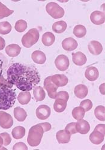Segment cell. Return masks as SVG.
Here are the masks:
<instances>
[{
  "mask_svg": "<svg viewBox=\"0 0 105 150\" xmlns=\"http://www.w3.org/2000/svg\"><path fill=\"white\" fill-rule=\"evenodd\" d=\"M7 81L22 91H31L40 82L38 71L33 67L15 63L8 69Z\"/></svg>",
  "mask_w": 105,
  "mask_h": 150,
  "instance_id": "6da1fadb",
  "label": "cell"
},
{
  "mask_svg": "<svg viewBox=\"0 0 105 150\" xmlns=\"http://www.w3.org/2000/svg\"><path fill=\"white\" fill-rule=\"evenodd\" d=\"M11 86L12 85L0 83V109L8 110L15 105L16 94Z\"/></svg>",
  "mask_w": 105,
  "mask_h": 150,
  "instance_id": "7a4b0ae2",
  "label": "cell"
},
{
  "mask_svg": "<svg viewBox=\"0 0 105 150\" xmlns=\"http://www.w3.org/2000/svg\"><path fill=\"white\" fill-rule=\"evenodd\" d=\"M44 130L40 124L31 127L27 137V142L31 146H37L40 144Z\"/></svg>",
  "mask_w": 105,
  "mask_h": 150,
  "instance_id": "3957f363",
  "label": "cell"
},
{
  "mask_svg": "<svg viewBox=\"0 0 105 150\" xmlns=\"http://www.w3.org/2000/svg\"><path fill=\"white\" fill-rule=\"evenodd\" d=\"M39 36H40L39 32L36 28H32L30 30L22 37V45L27 48L31 47L38 42Z\"/></svg>",
  "mask_w": 105,
  "mask_h": 150,
  "instance_id": "277c9868",
  "label": "cell"
},
{
  "mask_svg": "<svg viewBox=\"0 0 105 150\" xmlns=\"http://www.w3.org/2000/svg\"><path fill=\"white\" fill-rule=\"evenodd\" d=\"M46 10L47 13L54 19H60L64 15V10L54 2L49 3L46 6Z\"/></svg>",
  "mask_w": 105,
  "mask_h": 150,
  "instance_id": "5b68a950",
  "label": "cell"
},
{
  "mask_svg": "<svg viewBox=\"0 0 105 150\" xmlns=\"http://www.w3.org/2000/svg\"><path fill=\"white\" fill-rule=\"evenodd\" d=\"M58 87L57 86L51 81V76L47 77L44 81V88L47 91L48 96L50 98L55 99L57 94V89Z\"/></svg>",
  "mask_w": 105,
  "mask_h": 150,
  "instance_id": "8992f818",
  "label": "cell"
},
{
  "mask_svg": "<svg viewBox=\"0 0 105 150\" xmlns=\"http://www.w3.org/2000/svg\"><path fill=\"white\" fill-rule=\"evenodd\" d=\"M13 120L12 117L4 111H0V126L3 129H8L12 127Z\"/></svg>",
  "mask_w": 105,
  "mask_h": 150,
  "instance_id": "52a82bcc",
  "label": "cell"
},
{
  "mask_svg": "<svg viewBox=\"0 0 105 150\" xmlns=\"http://www.w3.org/2000/svg\"><path fill=\"white\" fill-rule=\"evenodd\" d=\"M55 64L56 67L60 71L66 70L70 64V62L68 57L65 55H58L55 61Z\"/></svg>",
  "mask_w": 105,
  "mask_h": 150,
  "instance_id": "ba28073f",
  "label": "cell"
},
{
  "mask_svg": "<svg viewBox=\"0 0 105 150\" xmlns=\"http://www.w3.org/2000/svg\"><path fill=\"white\" fill-rule=\"evenodd\" d=\"M50 115V109L45 105H42L39 106L36 109V116L41 120H45L48 119Z\"/></svg>",
  "mask_w": 105,
  "mask_h": 150,
  "instance_id": "9c48e42d",
  "label": "cell"
},
{
  "mask_svg": "<svg viewBox=\"0 0 105 150\" xmlns=\"http://www.w3.org/2000/svg\"><path fill=\"white\" fill-rule=\"evenodd\" d=\"M88 48L89 52L94 55H99L103 51V46L101 43L97 41H91L88 45Z\"/></svg>",
  "mask_w": 105,
  "mask_h": 150,
  "instance_id": "30bf717a",
  "label": "cell"
},
{
  "mask_svg": "<svg viewBox=\"0 0 105 150\" xmlns=\"http://www.w3.org/2000/svg\"><path fill=\"white\" fill-rule=\"evenodd\" d=\"M76 129L77 133H79L82 134H85L89 132L90 130V126L88 121L82 119L78 120V121L76 122Z\"/></svg>",
  "mask_w": 105,
  "mask_h": 150,
  "instance_id": "8fae6325",
  "label": "cell"
},
{
  "mask_svg": "<svg viewBox=\"0 0 105 150\" xmlns=\"http://www.w3.org/2000/svg\"><path fill=\"white\" fill-rule=\"evenodd\" d=\"M78 46L77 42L72 37H68L62 42V48L67 51H72L75 50Z\"/></svg>",
  "mask_w": 105,
  "mask_h": 150,
  "instance_id": "7c38bea8",
  "label": "cell"
},
{
  "mask_svg": "<svg viewBox=\"0 0 105 150\" xmlns=\"http://www.w3.org/2000/svg\"><path fill=\"white\" fill-rule=\"evenodd\" d=\"M90 19L94 24L100 25L104 22V13L100 11H94L91 14Z\"/></svg>",
  "mask_w": 105,
  "mask_h": 150,
  "instance_id": "4fadbf2b",
  "label": "cell"
},
{
  "mask_svg": "<svg viewBox=\"0 0 105 150\" xmlns=\"http://www.w3.org/2000/svg\"><path fill=\"white\" fill-rule=\"evenodd\" d=\"M51 81L58 87L64 86L68 83V78L64 74H55L51 76Z\"/></svg>",
  "mask_w": 105,
  "mask_h": 150,
  "instance_id": "5bb4252c",
  "label": "cell"
},
{
  "mask_svg": "<svg viewBox=\"0 0 105 150\" xmlns=\"http://www.w3.org/2000/svg\"><path fill=\"white\" fill-rule=\"evenodd\" d=\"M73 62L76 66H81L84 65L87 61L85 55L81 52H77L72 54Z\"/></svg>",
  "mask_w": 105,
  "mask_h": 150,
  "instance_id": "9a60e30c",
  "label": "cell"
},
{
  "mask_svg": "<svg viewBox=\"0 0 105 150\" xmlns=\"http://www.w3.org/2000/svg\"><path fill=\"white\" fill-rule=\"evenodd\" d=\"M104 134L95 129L89 135L90 141L95 145L100 144L104 141Z\"/></svg>",
  "mask_w": 105,
  "mask_h": 150,
  "instance_id": "2e32d148",
  "label": "cell"
},
{
  "mask_svg": "<svg viewBox=\"0 0 105 150\" xmlns=\"http://www.w3.org/2000/svg\"><path fill=\"white\" fill-rule=\"evenodd\" d=\"M85 76L88 81H95L99 76V70L95 67H89L86 70Z\"/></svg>",
  "mask_w": 105,
  "mask_h": 150,
  "instance_id": "e0dca14e",
  "label": "cell"
},
{
  "mask_svg": "<svg viewBox=\"0 0 105 150\" xmlns=\"http://www.w3.org/2000/svg\"><path fill=\"white\" fill-rule=\"evenodd\" d=\"M56 137L59 144H67L70 141L71 134L65 130H62L57 133Z\"/></svg>",
  "mask_w": 105,
  "mask_h": 150,
  "instance_id": "ac0fdd59",
  "label": "cell"
},
{
  "mask_svg": "<svg viewBox=\"0 0 105 150\" xmlns=\"http://www.w3.org/2000/svg\"><path fill=\"white\" fill-rule=\"evenodd\" d=\"M21 47L16 44H11L8 45L6 48V54L10 57H15L19 55Z\"/></svg>",
  "mask_w": 105,
  "mask_h": 150,
  "instance_id": "d6986e66",
  "label": "cell"
},
{
  "mask_svg": "<svg viewBox=\"0 0 105 150\" xmlns=\"http://www.w3.org/2000/svg\"><path fill=\"white\" fill-rule=\"evenodd\" d=\"M31 58L35 63L38 64H44L46 60V55L40 51H34L31 55Z\"/></svg>",
  "mask_w": 105,
  "mask_h": 150,
  "instance_id": "ffe728a7",
  "label": "cell"
},
{
  "mask_svg": "<svg viewBox=\"0 0 105 150\" xmlns=\"http://www.w3.org/2000/svg\"><path fill=\"white\" fill-rule=\"evenodd\" d=\"M74 94L79 98H85L88 93L87 87L82 84L77 85L74 88Z\"/></svg>",
  "mask_w": 105,
  "mask_h": 150,
  "instance_id": "44dd1931",
  "label": "cell"
},
{
  "mask_svg": "<svg viewBox=\"0 0 105 150\" xmlns=\"http://www.w3.org/2000/svg\"><path fill=\"white\" fill-rule=\"evenodd\" d=\"M33 94L34 98L37 102L43 101L46 97L45 92L42 86H35L33 90Z\"/></svg>",
  "mask_w": 105,
  "mask_h": 150,
  "instance_id": "7402d4cb",
  "label": "cell"
},
{
  "mask_svg": "<svg viewBox=\"0 0 105 150\" xmlns=\"http://www.w3.org/2000/svg\"><path fill=\"white\" fill-rule=\"evenodd\" d=\"M55 40V37L50 32H46L43 34L42 41L45 46H50L53 45Z\"/></svg>",
  "mask_w": 105,
  "mask_h": 150,
  "instance_id": "603a6c76",
  "label": "cell"
},
{
  "mask_svg": "<svg viewBox=\"0 0 105 150\" xmlns=\"http://www.w3.org/2000/svg\"><path fill=\"white\" fill-rule=\"evenodd\" d=\"M67 101L61 98H55V101L54 105V110L58 113H61L65 110L67 107Z\"/></svg>",
  "mask_w": 105,
  "mask_h": 150,
  "instance_id": "cb8c5ba5",
  "label": "cell"
},
{
  "mask_svg": "<svg viewBox=\"0 0 105 150\" xmlns=\"http://www.w3.org/2000/svg\"><path fill=\"white\" fill-rule=\"evenodd\" d=\"M13 114L15 118L19 122L23 121L27 117V114L26 111L20 107H16L15 108Z\"/></svg>",
  "mask_w": 105,
  "mask_h": 150,
  "instance_id": "d4e9b609",
  "label": "cell"
},
{
  "mask_svg": "<svg viewBox=\"0 0 105 150\" xmlns=\"http://www.w3.org/2000/svg\"><path fill=\"white\" fill-rule=\"evenodd\" d=\"M31 96L29 91H22L18 96V100L20 104L27 105L31 100Z\"/></svg>",
  "mask_w": 105,
  "mask_h": 150,
  "instance_id": "484cf974",
  "label": "cell"
},
{
  "mask_svg": "<svg viewBox=\"0 0 105 150\" xmlns=\"http://www.w3.org/2000/svg\"><path fill=\"white\" fill-rule=\"evenodd\" d=\"M67 25L66 22L61 21L57 22H55L52 25V30L53 31L58 34L62 33L67 29Z\"/></svg>",
  "mask_w": 105,
  "mask_h": 150,
  "instance_id": "4316f807",
  "label": "cell"
},
{
  "mask_svg": "<svg viewBox=\"0 0 105 150\" xmlns=\"http://www.w3.org/2000/svg\"><path fill=\"white\" fill-rule=\"evenodd\" d=\"M25 129L22 126H18L13 129L11 134L15 139H20L23 138L25 134Z\"/></svg>",
  "mask_w": 105,
  "mask_h": 150,
  "instance_id": "83f0119b",
  "label": "cell"
},
{
  "mask_svg": "<svg viewBox=\"0 0 105 150\" xmlns=\"http://www.w3.org/2000/svg\"><path fill=\"white\" fill-rule=\"evenodd\" d=\"M85 114L84 109L81 107H76L72 110V116L76 120H80L84 118Z\"/></svg>",
  "mask_w": 105,
  "mask_h": 150,
  "instance_id": "f1b7e54d",
  "label": "cell"
},
{
  "mask_svg": "<svg viewBox=\"0 0 105 150\" xmlns=\"http://www.w3.org/2000/svg\"><path fill=\"white\" fill-rule=\"evenodd\" d=\"M73 34L78 38H82L86 35L87 29L82 25H77L74 27L73 29Z\"/></svg>",
  "mask_w": 105,
  "mask_h": 150,
  "instance_id": "f546056e",
  "label": "cell"
},
{
  "mask_svg": "<svg viewBox=\"0 0 105 150\" xmlns=\"http://www.w3.org/2000/svg\"><path fill=\"white\" fill-rule=\"evenodd\" d=\"M14 13L13 10H10L2 3L0 2V19L10 16Z\"/></svg>",
  "mask_w": 105,
  "mask_h": 150,
  "instance_id": "4dcf8cb0",
  "label": "cell"
},
{
  "mask_svg": "<svg viewBox=\"0 0 105 150\" xmlns=\"http://www.w3.org/2000/svg\"><path fill=\"white\" fill-rule=\"evenodd\" d=\"M11 24L7 21L0 22V34L6 35L10 33L11 31Z\"/></svg>",
  "mask_w": 105,
  "mask_h": 150,
  "instance_id": "1f68e13d",
  "label": "cell"
},
{
  "mask_svg": "<svg viewBox=\"0 0 105 150\" xmlns=\"http://www.w3.org/2000/svg\"><path fill=\"white\" fill-rule=\"evenodd\" d=\"M104 110L105 108L103 106H98L94 110V114L96 117L101 121H104Z\"/></svg>",
  "mask_w": 105,
  "mask_h": 150,
  "instance_id": "d6a6232c",
  "label": "cell"
},
{
  "mask_svg": "<svg viewBox=\"0 0 105 150\" xmlns=\"http://www.w3.org/2000/svg\"><path fill=\"white\" fill-rule=\"evenodd\" d=\"M27 28V23L24 20H19L16 23L15 28L16 31L19 33H22Z\"/></svg>",
  "mask_w": 105,
  "mask_h": 150,
  "instance_id": "836d02e7",
  "label": "cell"
},
{
  "mask_svg": "<svg viewBox=\"0 0 105 150\" xmlns=\"http://www.w3.org/2000/svg\"><path fill=\"white\" fill-rule=\"evenodd\" d=\"M80 106L82 107L85 112H88L93 108V103H92V102L90 100L87 99L81 102Z\"/></svg>",
  "mask_w": 105,
  "mask_h": 150,
  "instance_id": "e575fe53",
  "label": "cell"
},
{
  "mask_svg": "<svg viewBox=\"0 0 105 150\" xmlns=\"http://www.w3.org/2000/svg\"><path fill=\"white\" fill-rule=\"evenodd\" d=\"M65 130L68 133H69L71 135L77 133L76 129V122H71L68 124L66 127H65Z\"/></svg>",
  "mask_w": 105,
  "mask_h": 150,
  "instance_id": "d590c367",
  "label": "cell"
},
{
  "mask_svg": "<svg viewBox=\"0 0 105 150\" xmlns=\"http://www.w3.org/2000/svg\"><path fill=\"white\" fill-rule=\"evenodd\" d=\"M0 136H1V137L3 139V145L5 146L9 145L11 141V138L10 136V134L7 133H2L0 134Z\"/></svg>",
  "mask_w": 105,
  "mask_h": 150,
  "instance_id": "8d00e7d4",
  "label": "cell"
},
{
  "mask_svg": "<svg viewBox=\"0 0 105 150\" xmlns=\"http://www.w3.org/2000/svg\"><path fill=\"white\" fill-rule=\"evenodd\" d=\"M56 98H61V99L65 100H66V101H68V100L69 98V93L65 91H60L57 93Z\"/></svg>",
  "mask_w": 105,
  "mask_h": 150,
  "instance_id": "74e56055",
  "label": "cell"
},
{
  "mask_svg": "<svg viewBox=\"0 0 105 150\" xmlns=\"http://www.w3.org/2000/svg\"><path fill=\"white\" fill-rule=\"evenodd\" d=\"M13 150H18V149H22V150H27L28 147L23 142H18L13 147Z\"/></svg>",
  "mask_w": 105,
  "mask_h": 150,
  "instance_id": "f35d334b",
  "label": "cell"
},
{
  "mask_svg": "<svg viewBox=\"0 0 105 150\" xmlns=\"http://www.w3.org/2000/svg\"><path fill=\"white\" fill-rule=\"evenodd\" d=\"M41 126H42L44 132H46L49 131L51 129V124L49 122H43V123H40Z\"/></svg>",
  "mask_w": 105,
  "mask_h": 150,
  "instance_id": "ab89813d",
  "label": "cell"
},
{
  "mask_svg": "<svg viewBox=\"0 0 105 150\" xmlns=\"http://www.w3.org/2000/svg\"><path fill=\"white\" fill-rule=\"evenodd\" d=\"M94 129L100 132L101 133H102L103 134H104V124H98L97 126L95 127Z\"/></svg>",
  "mask_w": 105,
  "mask_h": 150,
  "instance_id": "60d3db41",
  "label": "cell"
},
{
  "mask_svg": "<svg viewBox=\"0 0 105 150\" xmlns=\"http://www.w3.org/2000/svg\"><path fill=\"white\" fill-rule=\"evenodd\" d=\"M6 45V42L5 40L3 38V37H0V51H2L5 47Z\"/></svg>",
  "mask_w": 105,
  "mask_h": 150,
  "instance_id": "b9f144b4",
  "label": "cell"
},
{
  "mask_svg": "<svg viewBox=\"0 0 105 150\" xmlns=\"http://www.w3.org/2000/svg\"><path fill=\"white\" fill-rule=\"evenodd\" d=\"M3 61L0 58V78L1 77V74L3 72Z\"/></svg>",
  "mask_w": 105,
  "mask_h": 150,
  "instance_id": "7bdbcfd3",
  "label": "cell"
},
{
  "mask_svg": "<svg viewBox=\"0 0 105 150\" xmlns=\"http://www.w3.org/2000/svg\"><path fill=\"white\" fill-rule=\"evenodd\" d=\"M3 139L1 137V136H0V149H7L5 147L3 146Z\"/></svg>",
  "mask_w": 105,
  "mask_h": 150,
  "instance_id": "ee69618b",
  "label": "cell"
},
{
  "mask_svg": "<svg viewBox=\"0 0 105 150\" xmlns=\"http://www.w3.org/2000/svg\"><path fill=\"white\" fill-rule=\"evenodd\" d=\"M104 83H103L100 86V91L102 94H104Z\"/></svg>",
  "mask_w": 105,
  "mask_h": 150,
  "instance_id": "f6af8a7d",
  "label": "cell"
}]
</instances>
